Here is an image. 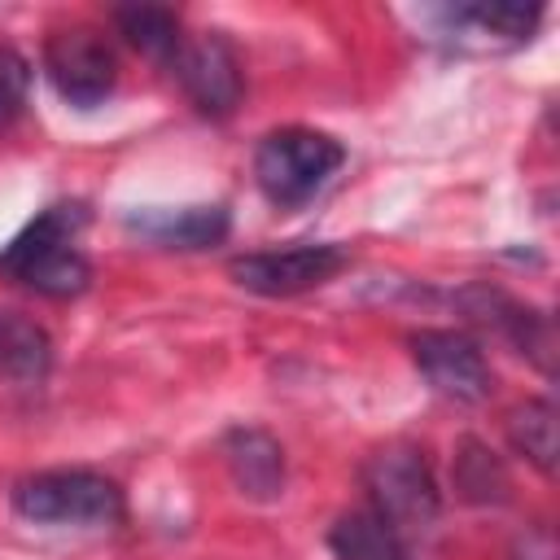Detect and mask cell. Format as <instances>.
Listing matches in <instances>:
<instances>
[{"instance_id":"cell-14","label":"cell","mask_w":560,"mask_h":560,"mask_svg":"<svg viewBox=\"0 0 560 560\" xmlns=\"http://www.w3.org/2000/svg\"><path fill=\"white\" fill-rule=\"evenodd\" d=\"M114 22H118V31L127 35V44H136L144 57L166 61V66H171V57H175L179 44H184L179 18H175L171 9H162V4H127V9L114 13Z\"/></svg>"},{"instance_id":"cell-6","label":"cell","mask_w":560,"mask_h":560,"mask_svg":"<svg viewBox=\"0 0 560 560\" xmlns=\"http://www.w3.org/2000/svg\"><path fill=\"white\" fill-rule=\"evenodd\" d=\"M44 70H48L52 88L61 92V101H70L79 109L101 105L114 92V83H118V57H114V48L96 31H88V26H70V31L48 35V44H44Z\"/></svg>"},{"instance_id":"cell-12","label":"cell","mask_w":560,"mask_h":560,"mask_svg":"<svg viewBox=\"0 0 560 560\" xmlns=\"http://www.w3.org/2000/svg\"><path fill=\"white\" fill-rule=\"evenodd\" d=\"M328 547L337 560H411V542L372 508H350L332 521Z\"/></svg>"},{"instance_id":"cell-19","label":"cell","mask_w":560,"mask_h":560,"mask_svg":"<svg viewBox=\"0 0 560 560\" xmlns=\"http://www.w3.org/2000/svg\"><path fill=\"white\" fill-rule=\"evenodd\" d=\"M512 560H556V538L538 525V529H525L512 547Z\"/></svg>"},{"instance_id":"cell-9","label":"cell","mask_w":560,"mask_h":560,"mask_svg":"<svg viewBox=\"0 0 560 560\" xmlns=\"http://www.w3.org/2000/svg\"><path fill=\"white\" fill-rule=\"evenodd\" d=\"M464 306H468V315H477L481 324H494V328H499L521 354H529L542 372L556 368V332H551V319H547L542 311L521 306V302H512V298L499 293V289H468V293H464Z\"/></svg>"},{"instance_id":"cell-2","label":"cell","mask_w":560,"mask_h":560,"mask_svg":"<svg viewBox=\"0 0 560 560\" xmlns=\"http://www.w3.org/2000/svg\"><path fill=\"white\" fill-rule=\"evenodd\" d=\"M363 490L368 508L389 521L407 542L416 534H429L442 508L433 468L416 442H385L381 451H372L363 464Z\"/></svg>"},{"instance_id":"cell-17","label":"cell","mask_w":560,"mask_h":560,"mask_svg":"<svg viewBox=\"0 0 560 560\" xmlns=\"http://www.w3.org/2000/svg\"><path fill=\"white\" fill-rule=\"evenodd\" d=\"M455 22L477 26L481 35L508 39V44H525L542 18V4H521V0H494V4H464L451 13Z\"/></svg>"},{"instance_id":"cell-16","label":"cell","mask_w":560,"mask_h":560,"mask_svg":"<svg viewBox=\"0 0 560 560\" xmlns=\"http://www.w3.org/2000/svg\"><path fill=\"white\" fill-rule=\"evenodd\" d=\"M455 490L468 503H503L508 499V472L494 459V451L481 446L477 438H464L459 442V455H455Z\"/></svg>"},{"instance_id":"cell-18","label":"cell","mask_w":560,"mask_h":560,"mask_svg":"<svg viewBox=\"0 0 560 560\" xmlns=\"http://www.w3.org/2000/svg\"><path fill=\"white\" fill-rule=\"evenodd\" d=\"M31 96V61L0 44V122H13Z\"/></svg>"},{"instance_id":"cell-13","label":"cell","mask_w":560,"mask_h":560,"mask_svg":"<svg viewBox=\"0 0 560 560\" xmlns=\"http://www.w3.org/2000/svg\"><path fill=\"white\" fill-rule=\"evenodd\" d=\"M48 368H52L48 332L18 311H0V376L13 385H39Z\"/></svg>"},{"instance_id":"cell-11","label":"cell","mask_w":560,"mask_h":560,"mask_svg":"<svg viewBox=\"0 0 560 560\" xmlns=\"http://www.w3.org/2000/svg\"><path fill=\"white\" fill-rule=\"evenodd\" d=\"M223 459L241 494L249 499H276L284 490V451L262 429H232L223 438Z\"/></svg>"},{"instance_id":"cell-4","label":"cell","mask_w":560,"mask_h":560,"mask_svg":"<svg viewBox=\"0 0 560 560\" xmlns=\"http://www.w3.org/2000/svg\"><path fill=\"white\" fill-rule=\"evenodd\" d=\"M13 512L35 525H118L127 503L118 481L92 468H44L13 486Z\"/></svg>"},{"instance_id":"cell-8","label":"cell","mask_w":560,"mask_h":560,"mask_svg":"<svg viewBox=\"0 0 560 560\" xmlns=\"http://www.w3.org/2000/svg\"><path fill=\"white\" fill-rule=\"evenodd\" d=\"M411 359L416 368L424 372V381L455 398V402H481L490 394V363L481 354V346L468 337V332H455V328H420L411 332Z\"/></svg>"},{"instance_id":"cell-3","label":"cell","mask_w":560,"mask_h":560,"mask_svg":"<svg viewBox=\"0 0 560 560\" xmlns=\"http://www.w3.org/2000/svg\"><path fill=\"white\" fill-rule=\"evenodd\" d=\"M346 162V149L315 127H280L254 149V179L280 210L311 201Z\"/></svg>"},{"instance_id":"cell-15","label":"cell","mask_w":560,"mask_h":560,"mask_svg":"<svg viewBox=\"0 0 560 560\" xmlns=\"http://www.w3.org/2000/svg\"><path fill=\"white\" fill-rule=\"evenodd\" d=\"M508 438L538 472H547V477L556 472V407H551V398H525L521 407H512Z\"/></svg>"},{"instance_id":"cell-10","label":"cell","mask_w":560,"mask_h":560,"mask_svg":"<svg viewBox=\"0 0 560 560\" xmlns=\"http://www.w3.org/2000/svg\"><path fill=\"white\" fill-rule=\"evenodd\" d=\"M127 228L153 245H166V249H206V245H219L228 236L232 219L223 206H179V210L144 206V210L127 214Z\"/></svg>"},{"instance_id":"cell-5","label":"cell","mask_w":560,"mask_h":560,"mask_svg":"<svg viewBox=\"0 0 560 560\" xmlns=\"http://www.w3.org/2000/svg\"><path fill=\"white\" fill-rule=\"evenodd\" d=\"M346 262H350L346 245L324 241V245H289V249L241 254V258L228 262V276L241 289L258 293V298H293V293L328 284Z\"/></svg>"},{"instance_id":"cell-7","label":"cell","mask_w":560,"mask_h":560,"mask_svg":"<svg viewBox=\"0 0 560 560\" xmlns=\"http://www.w3.org/2000/svg\"><path fill=\"white\" fill-rule=\"evenodd\" d=\"M171 74L206 118H228L241 105V61L223 35H184L179 52L171 57Z\"/></svg>"},{"instance_id":"cell-1","label":"cell","mask_w":560,"mask_h":560,"mask_svg":"<svg viewBox=\"0 0 560 560\" xmlns=\"http://www.w3.org/2000/svg\"><path fill=\"white\" fill-rule=\"evenodd\" d=\"M83 223H88V210L79 201H57V206L39 210L0 249V276L39 298H52V302L79 298L92 284V262L79 249Z\"/></svg>"}]
</instances>
